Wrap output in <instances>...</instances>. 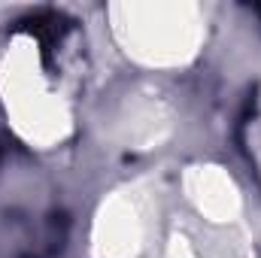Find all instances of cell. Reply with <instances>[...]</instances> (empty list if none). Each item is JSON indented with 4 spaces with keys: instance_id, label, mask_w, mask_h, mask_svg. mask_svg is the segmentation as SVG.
Returning a JSON list of instances; mask_svg holds the SVG:
<instances>
[{
    "instance_id": "obj_1",
    "label": "cell",
    "mask_w": 261,
    "mask_h": 258,
    "mask_svg": "<svg viewBox=\"0 0 261 258\" xmlns=\"http://www.w3.org/2000/svg\"><path fill=\"white\" fill-rule=\"evenodd\" d=\"M31 24H34V34H40V40H43L46 46H49L52 40H58V37H61V31H64L61 15H52V12L34 15V18H31Z\"/></svg>"
}]
</instances>
